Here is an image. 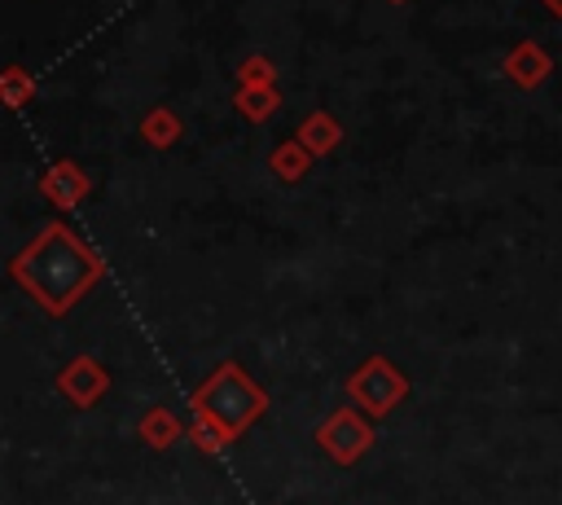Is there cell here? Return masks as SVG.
Listing matches in <instances>:
<instances>
[{
  "instance_id": "obj_1",
  "label": "cell",
  "mask_w": 562,
  "mask_h": 505,
  "mask_svg": "<svg viewBox=\"0 0 562 505\" xmlns=\"http://www.w3.org/2000/svg\"><path fill=\"white\" fill-rule=\"evenodd\" d=\"M9 272L48 316H66L101 281L105 263L70 224H48L13 255Z\"/></svg>"
},
{
  "instance_id": "obj_2",
  "label": "cell",
  "mask_w": 562,
  "mask_h": 505,
  "mask_svg": "<svg viewBox=\"0 0 562 505\" xmlns=\"http://www.w3.org/2000/svg\"><path fill=\"white\" fill-rule=\"evenodd\" d=\"M189 408L202 413V417H211L215 426H224V430L237 439L241 430H250V426L263 417L268 391H263L237 360H224V364L189 395Z\"/></svg>"
},
{
  "instance_id": "obj_3",
  "label": "cell",
  "mask_w": 562,
  "mask_h": 505,
  "mask_svg": "<svg viewBox=\"0 0 562 505\" xmlns=\"http://www.w3.org/2000/svg\"><path fill=\"white\" fill-rule=\"evenodd\" d=\"M347 395H351V404H356L360 413L386 417V413L408 395V378H404L386 356H369L360 369H351Z\"/></svg>"
},
{
  "instance_id": "obj_4",
  "label": "cell",
  "mask_w": 562,
  "mask_h": 505,
  "mask_svg": "<svg viewBox=\"0 0 562 505\" xmlns=\"http://www.w3.org/2000/svg\"><path fill=\"white\" fill-rule=\"evenodd\" d=\"M316 444L338 461V465H351L360 461L369 448H373V426L360 408H334L321 426H316Z\"/></svg>"
},
{
  "instance_id": "obj_5",
  "label": "cell",
  "mask_w": 562,
  "mask_h": 505,
  "mask_svg": "<svg viewBox=\"0 0 562 505\" xmlns=\"http://www.w3.org/2000/svg\"><path fill=\"white\" fill-rule=\"evenodd\" d=\"M110 391V373L101 369V360L92 356H75L61 373H57V395L75 408H92L101 395Z\"/></svg>"
},
{
  "instance_id": "obj_6",
  "label": "cell",
  "mask_w": 562,
  "mask_h": 505,
  "mask_svg": "<svg viewBox=\"0 0 562 505\" xmlns=\"http://www.w3.org/2000/svg\"><path fill=\"white\" fill-rule=\"evenodd\" d=\"M40 193H44L57 211H75V206L92 193V180H88V171H83L79 162L57 158V162H48V171L40 176Z\"/></svg>"
},
{
  "instance_id": "obj_7",
  "label": "cell",
  "mask_w": 562,
  "mask_h": 505,
  "mask_svg": "<svg viewBox=\"0 0 562 505\" xmlns=\"http://www.w3.org/2000/svg\"><path fill=\"white\" fill-rule=\"evenodd\" d=\"M549 70H553L549 53H544L540 44H531V40H522V44L505 57V79H514L518 88H536V83H544Z\"/></svg>"
},
{
  "instance_id": "obj_8",
  "label": "cell",
  "mask_w": 562,
  "mask_h": 505,
  "mask_svg": "<svg viewBox=\"0 0 562 505\" xmlns=\"http://www.w3.org/2000/svg\"><path fill=\"white\" fill-rule=\"evenodd\" d=\"M294 141H299L312 158H321V154L338 149V141H342V123H338L329 110H312V114L294 127Z\"/></svg>"
},
{
  "instance_id": "obj_9",
  "label": "cell",
  "mask_w": 562,
  "mask_h": 505,
  "mask_svg": "<svg viewBox=\"0 0 562 505\" xmlns=\"http://www.w3.org/2000/svg\"><path fill=\"white\" fill-rule=\"evenodd\" d=\"M180 132H184V123H180V114H176L171 105H154V110L140 119V141L154 145V149H171V145L180 141Z\"/></svg>"
},
{
  "instance_id": "obj_10",
  "label": "cell",
  "mask_w": 562,
  "mask_h": 505,
  "mask_svg": "<svg viewBox=\"0 0 562 505\" xmlns=\"http://www.w3.org/2000/svg\"><path fill=\"white\" fill-rule=\"evenodd\" d=\"M136 430H140V439H145L149 448H171V444H176V439H180V435H184L189 426H180L171 408L154 404V408H149V413H145V417L136 422Z\"/></svg>"
},
{
  "instance_id": "obj_11",
  "label": "cell",
  "mask_w": 562,
  "mask_h": 505,
  "mask_svg": "<svg viewBox=\"0 0 562 505\" xmlns=\"http://www.w3.org/2000/svg\"><path fill=\"white\" fill-rule=\"evenodd\" d=\"M233 110L241 119H250V123H268L281 110V92H277V83L272 88H237L233 92Z\"/></svg>"
},
{
  "instance_id": "obj_12",
  "label": "cell",
  "mask_w": 562,
  "mask_h": 505,
  "mask_svg": "<svg viewBox=\"0 0 562 505\" xmlns=\"http://www.w3.org/2000/svg\"><path fill=\"white\" fill-rule=\"evenodd\" d=\"M268 167H272V176H277L281 184H294V180H303V176H307L312 154L290 136V141H281V145L268 154Z\"/></svg>"
},
{
  "instance_id": "obj_13",
  "label": "cell",
  "mask_w": 562,
  "mask_h": 505,
  "mask_svg": "<svg viewBox=\"0 0 562 505\" xmlns=\"http://www.w3.org/2000/svg\"><path fill=\"white\" fill-rule=\"evenodd\" d=\"M31 97H35V75L26 66H4L0 70V105L22 110Z\"/></svg>"
},
{
  "instance_id": "obj_14",
  "label": "cell",
  "mask_w": 562,
  "mask_h": 505,
  "mask_svg": "<svg viewBox=\"0 0 562 505\" xmlns=\"http://www.w3.org/2000/svg\"><path fill=\"white\" fill-rule=\"evenodd\" d=\"M189 439H193L202 452H220V448L233 444V435H228L224 426H215L211 417H202V413H193V422H189Z\"/></svg>"
},
{
  "instance_id": "obj_15",
  "label": "cell",
  "mask_w": 562,
  "mask_h": 505,
  "mask_svg": "<svg viewBox=\"0 0 562 505\" xmlns=\"http://www.w3.org/2000/svg\"><path fill=\"white\" fill-rule=\"evenodd\" d=\"M272 79H277V66L259 53L237 66V88H272Z\"/></svg>"
},
{
  "instance_id": "obj_16",
  "label": "cell",
  "mask_w": 562,
  "mask_h": 505,
  "mask_svg": "<svg viewBox=\"0 0 562 505\" xmlns=\"http://www.w3.org/2000/svg\"><path fill=\"white\" fill-rule=\"evenodd\" d=\"M544 4H549V13H558V18H562V0H544Z\"/></svg>"
},
{
  "instance_id": "obj_17",
  "label": "cell",
  "mask_w": 562,
  "mask_h": 505,
  "mask_svg": "<svg viewBox=\"0 0 562 505\" xmlns=\"http://www.w3.org/2000/svg\"><path fill=\"white\" fill-rule=\"evenodd\" d=\"M395 4H400V0H395Z\"/></svg>"
}]
</instances>
